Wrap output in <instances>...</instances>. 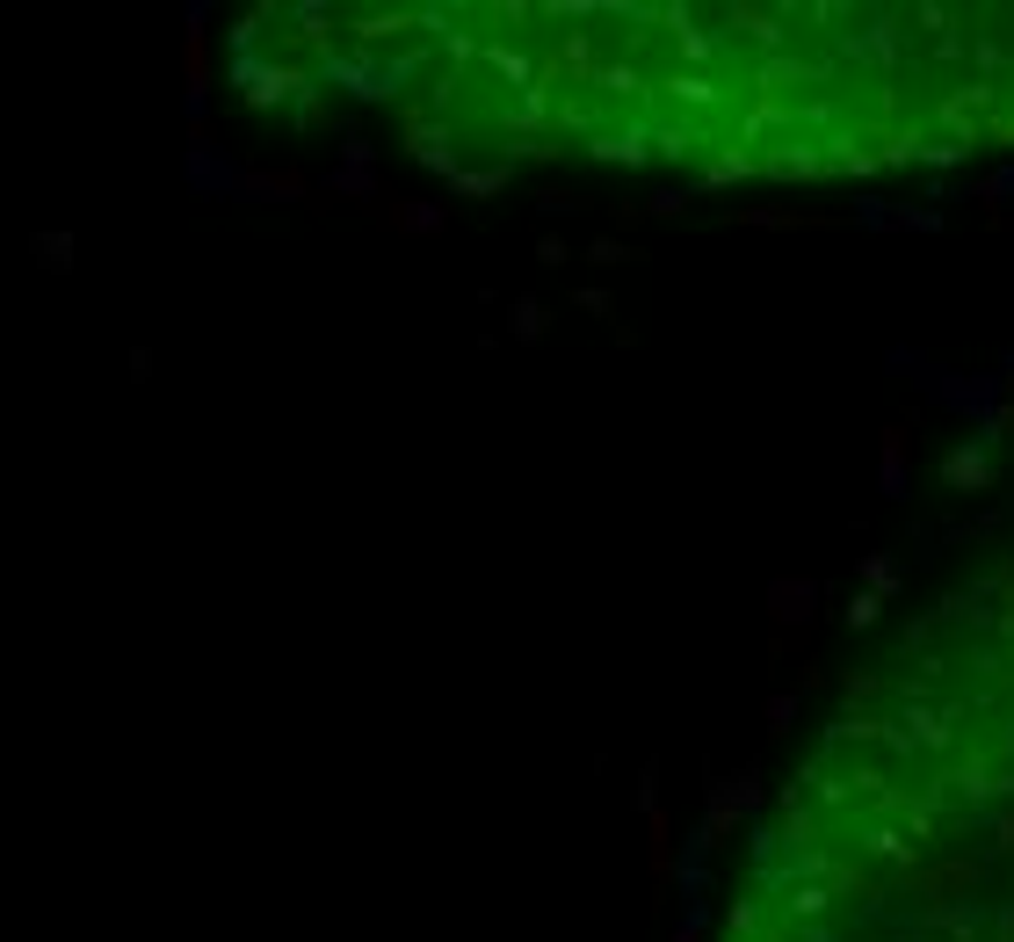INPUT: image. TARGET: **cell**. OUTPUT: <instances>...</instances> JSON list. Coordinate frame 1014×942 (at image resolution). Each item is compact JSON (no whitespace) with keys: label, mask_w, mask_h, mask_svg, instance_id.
<instances>
[{"label":"cell","mask_w":1014,"mask_h":942,"mask_svg":"<svg viewBox=\"0 0 1014 942\" xmlns=\"http://www.w3.org/2000/svg\"><path fill=\"white\" fill-rule=\"evenodd\" d=\"M182 94H189V117H203V94H211V37H203V16H189V30H182Z\"/></svg>","instance_id":"1"},{"label":"cell","mask_w":1014,"mask_h":942,"mask_svg":"<svg viewBox=\"0 0 1014 942\" xmlns=\"http://www.w3.org/2000/svg\"><path fill=\"white\" fill-rule=\"evenodd\" d=\"M392 225H399V232H435V225H443V211H435V203H399Z\"/></svg>","instance_id":"5"},{"label":"cell","mask_w":1014,"mask_h":942,"mask_svg":"<svg viewBox=\"0 0 1014 942\" xmlns=\"http://www.w3.org/2000/svg\"><path fill=\"white\" fill-rule=\"evenodd\" d=\"M775 617H804V587H775Z\"/></svg>","instance_id":"6"},{"label":"cell","mask_w":1014,"mask_h":942,"mask_svg":"<svg viewBox=\"0 0 1014 942\" xmlns=\"http://www.w3.org/2000/svg\"><path fill=\"white\" fill-rule=\"evenodd\" d=\"M675 942H696V928H681V935H675Z\"/></svg>","instance_id":"8"},{"label":"cell","mask_w":1014,"mask_h":942,"mask_svg":"<svg viewBox=\"0 0 1014 942\" xmlns=\"http://www.w3.org/2000/svg\"><path fill=\"white\" fill-rule=\"evenodd\" d=\"M30 254H37V269L65 276V269H73V232H37V240H30Z\"/></svg>","instance_id":"2"},{"label":"cell","mask_w":1014,"mask_h":942,"mask_svg":"<svg viewBox=\"0 0 1014 942\" xmlns=\"http://www.w3.org/2000/svg\"><path fill=\"white\" fill-rule=\"evenodd\" d=\"M240 189H262V196H305V174H240Z\"/></svg>","instance_id":"3"},{"label":"cell","mask_w":1014,"mask_h":942,"mask_svg":"<svg viewBox=\"0 0 1014 942\" xmlns=\"http://www.w3.org/2000/svg\"><path fill=\"white\" fill-rule=\"evenodd\" d=\"M515 334H523V341L544 334V312H537V305H515Z\"/></svg>","instance_id":"7"},{"label":"cell","mask_w":1014,"mask_h":942,"mask_svg":"<svg viewBox=\"0 0 1014 942\" xmlns=\"http://www.w3.org/2000/svg\"><path fill=\"white\" fill-rule=\"evenodd\" d=\"M341 189H348V196H369V153H363V145L341 153Z\"/></svg>","instance_id":"4"}]
</instances>
